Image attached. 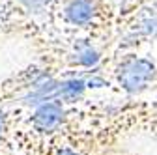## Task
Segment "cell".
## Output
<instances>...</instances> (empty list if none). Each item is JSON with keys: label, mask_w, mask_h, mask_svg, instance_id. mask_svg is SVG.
<instances>
[{"label": "cell", "mask_w": 157, "mask_h": 155, "mask_svg": "<svg viewBox=\"0 0 157 155\" xmlns=\"http://www.w3.org/2000/svg\"><path fill=\"white\" fill-rule=\"evenodd\" d=\"M23 127L75 155H133L122 137L82 120V99L47 97L28 107Z\"/></svg>", "instance_id": "1"}, {"label": "cell", "mask_w": 157, "mask_h": 155, "mask_svg": "<svg viewBox=\"0 0 157 155\" xmlns=\"http://www.w3.org/2000/svg\"><path fill=\"white\" fill-rule=\"evenodd\" d=\"M120 6L114 0H60L52 26L94 37L114 47Z\"/></svg>", "instance_id": "2"}, {"label": "cell", "mask_w": 157, "mask_h": 155, "mask_svg": "<svg viewBox=\"0 0 157 155\" xmlns=\"http://www.w3.org/2000/svg\"><path fill=\"white\" fill-rule=\"evenodd\" d=\"M107 84L124 97H139L157 90V64L140 51H125L112 54L105 67Z\"/></svg>", "instance_id": "3"}, {"label": "cell", "mask_w": 157, "mask_h": 155, "mask_svg": "<svg viewBox=\"0 0 157 155\" xmlns=\"http://www.w3.org/2000/svg\"><path fill=\"white\" fill-rule=\"evenodd\" d=\"M28 107L25 105H6L0 107V149L10 151L15 133L23 125Z\"/></svg>", "instance_id": "4"}]
</instances>
